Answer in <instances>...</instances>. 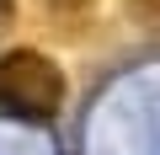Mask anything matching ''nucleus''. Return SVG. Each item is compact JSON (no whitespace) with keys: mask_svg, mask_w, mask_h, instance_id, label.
<instances>
[{"mask_svg":"<svg viewBox=\"0 0 160 155\" xmlns=\"http://www.w3.org/2000/svg\"><path fill=\"white\" fill-rule=\"evenodd\" d=\"M69 96L64 70L43 48H6L0 54V107L11 118H38L48 123Z\"/></svg>","mask_w":160,"mask_h":155,"instance_id":"f257e3e1","label":"nucleus"},{"mask_svg":"<svg viewBox=\"0 0 160 155\" xmlns=\"http://www.w3.org/2000/svg\"><path fill=\"white\" fill-rule=\"evenodd\" d=\"M91 11H96L91 0H43V16H48L53 32H80L75 16H86V22H91Z\"/></svg>","mask_w":160,"mask_h":155,"instance_id":"f03ea898","label":"nucleus"}]
</instances>
